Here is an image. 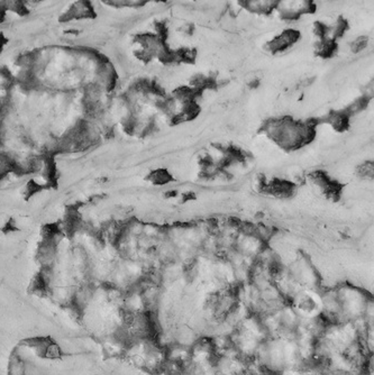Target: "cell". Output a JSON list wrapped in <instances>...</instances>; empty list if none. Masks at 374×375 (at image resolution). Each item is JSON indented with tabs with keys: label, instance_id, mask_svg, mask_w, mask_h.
Here are the masks:
<instances>
[{
	"label": "cell",
	"instance_id": "obj_2",
	"mask_svg": "<svg viewBox=\"0 0 374 375\" xmlns=\"http://www.w3.org/2000/svg\"><path fill=\"white\" fill-rule=\"evenodd\" d=\"M148 180H150L153 184L156 185H162L169 183L172 181V175L166 170L159 169L153 171L150 175H148Z\"/></svg>",
	"mask_w": 374,
	"mask_h": 375
},
{
	"label": "cell",
	"instance_id": "obj_4",
	"mask_svg": "<svg viewBox=\"0 0 374 375\" xmlns=\"http://www.w3.org/2000/svg\"><path fill=\"white\" fill-rule=\"evenodd\" d=\"M366 45H367V38L359 37L352 44V50L354 51V53H357L359 51H362Z\"/></svg>",
	"mask_w": 374,
	"mask_h": 375
},
{
	"label": "cell",
	"instance_id": "obj_1",
	"mask_svg": "<svg viewBox=\"0 0 374 375\" xmlns=\"http://www.w3.org/2000/svg\"><path fill=\"white\" fill-rule=\"evenodd\" d=\"M299 36V32L294 30L286 31L282 33L280 36H276L274 40L270 42L268 47H270V51H272L273 53L282 52L288 49L291 44H294V43L298 41Z\"/></svg>",
	"mask_w": 374,
	"mask_h": 375
},
{
	"label": "cell",
	"instance_id": "obj_3",
	"mask_svg": "<svg viewBox=\"0 0 374 375\" xmlns=\"http://www.w3.org/2000/svg\"><path fill=\"white\" fill-rule=\"evenodd\" d=\"M357 174L358 176L363 177V179H372L373 177V163L372 162H365L357 169Z\"/></svg>",
	"mask_w": 374,
	"mask_h": 375
}]
</instances>
